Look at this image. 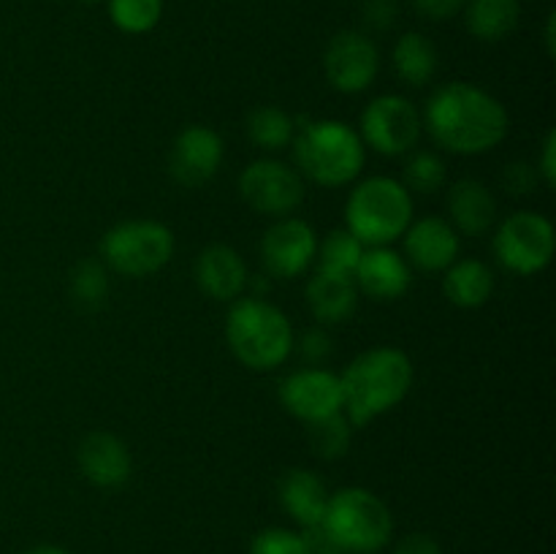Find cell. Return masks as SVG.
<instances>
[{
  "mask_svg": "<svg viewBox=\"0 0 556 554\" xmlns=\"http://www.w3.org/2000/svg\"><path fill=\"white\" fill-rule=\"evenodd\" d=\"M429 136L456 155H481L508 136V112L483 87L448 81L438 87L424 109Z\"/></svg>",
  "mask_w": 556,
  "mask_h": 554,
  "instance_id": "obj_1",
  "label": "cell"
},
{
  "mask_svg": "<svg viewBox=\"0 0 556 554\" xmlns=\"http://www.w3.org/2000/svg\"><path fill=\"white\" fill-rule=\"evenodd\" d=\"M348 421L367 427L400 405L413 386V362L400 348H369L340 375Z\"/></svg>",
  "mask_w": 556,
  "mask_h": 554,
  "instance_id": "obj_2",
  "label": "cell"
},
{
  "mask_svg": "<svg viewBox=\"0 0 556 554\" xmlns=\"http://www.w3.org/2000/svg\"><path fill=\"white\" fill-rule=\"evenodd\" d=\"M226 340L233 356L250 369H275L293 353V326L288 315L258 297L237 299L228 310Z\"/></svg>",
  "mask_w": 556,
  "mask_h": 554,
  "instance_id": "obj_3",
  "label": "cell"
},
{
  "mask_svg": "<svg viewBox=\"0 0 556 554\" xmlns=\"http://www.w3.org/2000/svg\"><path fill=\"white\" fill-rule=\"evenodd\" d=\"M293 158L299 174L313 179L320 188H340L353 182L364 168V141L358 130H353L340 119H315L304 125L296 136Z\"/></svg>",
  "mask_w": 556,
  "mask_h": 554,
  "instance_id": "obj_4",
  "label": "cell"
},
{
  "mask_svg": "<svg viewBox=\"0 0 556 554\" xmlns=\"http://www.w3.org/2000/svg\"><path fill=\"white\" fill-rule=\"evenodd\" d=\"M348 231L369 248L394 242L413 223V196L400 179L367 177L351 190L345 204Z\"/></svg>",
  "mask_w": 556,
  "mask_h": 554,
  "instance_id": "obj_5",
  "label": "cell"
},
{
  "mask_svg": "<svg viewBox=\"0 0 556 554\" xmlns=\"http://www.w3.org/2000/svg\"><path fill=\"white\" fill-rule=\"evenodd\" d=\"M320 525L345 554L380 552L394 532L389 505L362 487H348L329 494Z\"/></svg>",
  "mask_w": 556,
  "mask_h": 554,
  "instance_id": "obj_6",
  "label": "cell"
},
{
  "mask_svg": "<svg viewBox=\"0 0 556 554\" xmlns=\"http://www.w3.org/2000/svg\"><path fill=\"white\" fill-rule=\"evenodd\" d=\"M101 255L125 277L155 275L172 261L174 234L157 221H123L103 234Z\"/></svg>",
  "mask_w": 556,
  "mask_h": 554,
  "instance_id": "obj_7",
  "label": "cell"
},
{
  "mask_svg": "<svg viewBox=\"0 0 556 554\" xmlns=\"http://www.w3.org/2000/svg\"><path fill=\"white\" fill-rule=\"evenodd\" d=\"M554 226L541 212H514L494 231V255L505 269L516 275H535L546 269L554 259Z\"/></svg>",
  "mask_w": 556,
  "mask_h": 554,
  "instance_id": "obj_8",
  "label": "cell"
},
{
  "mask_svg": "<svg viewBox=\"0 0 556 554\" xmlns=\"http://www.w3.org/2000/svg\"><path fill=\"white\" fill-rule=\"evenodd\" d=\"M421 114L407 98L378 96L362 112V141L383 155H405L421 139Z\"/></svg>",
  "mask_w": 556,
  "mask_h": 554,
  "instance_id": "obj_9",
  "label": "cell"
},
{
  "mask_svg": "<svg viewBox=\"0 0 556 554\" xmlns=\"http://www.w3.org/2000/svg\"><path fill=\"white\" fill-rule=\"evenodd\" d=\"M239 193L261 215L288 217L304 201V179L288 163L261 158L242 172Z\"/></svg>",
  "mask_w": 556,
  "mask_h": 554,
  "instance_id": "obj_10",
  "label": "cell"
},
{
  "mask_svg": "<svg viewBox=\"0 0 556 554\" xmlns=\"http://www.w3.org/2000/svg\"><path fill=\"white\" fill-rule=\"evenodd\" d=\"M380 68V54L372 38H367L358 30L337 33L329 41L324 54V71L326 79L334 90L348 92H364L375 81Z\"/></svg>",
  "mask_w": 556,
  "mask_h": 554,
  "instance_id": "obj_11",
  "label": "cell"
},
{
  "mask_svg": "<svg viewBox=\"0 0 556 554\" xmlns=\"http://www.w3.org/2000/svg\"><path fill=\"white\" fill-rule=\"evenodd\" d=\"M261 255L271 277H280V280L299 277L313 266L318 255V237L307 221L280 217L275 226L266 228L261 239Z\"/></svg>",
  "mask_w": 556,
  "mask_h": 554,
  "instance_id": "obj_12",
  "label": "cell"
},
{
  "mask_svg": "<svg viewBox=\"0 0 556 554\" xmlns=\"http://www.w3.org/2000/svg\"><path fill=\"white\" fill-rule=\"evenodd\" d=\"M280 402L291 416L304 424L320 421L342 411L340 375L320 367H304L288 375L280 383Z\"/></svg>",
  "mask_w": 556,
  "mask_h": 554,
  "instance_id": "obj_13",
  "label": "cell"
},
{
  "mask_svg": "<svg viewBox=\"0 0 556 554\" xmlns=\"http://www.w3.org/2000/svg\"><path fill=\"white\" fill-rule=\"evenodd\" d=\"M223 163V139L206 125H188L174 139L168 155V172L185 188L210 182Z\"/></svg>",
  "mask_w": 556,
  "mask_h": 554,
  "instance_id": "obj_14",
  "label": "cell"
},
{
  "mask_svg": "<svg viewBox=\"0 0 556 554\" xmlns=\"http://www.w3.org/2000/svg\"><path fill=\"white\" fill-rule=\"evenodd\" d=\"M459 234L445 217H421L405 231V261L421 272H445L459 255Z\"/></svg>",
  "mask_w": 556,
  "mask_h": 554,
  "instance_id": "obj_15",
  "label": "cell"
},
{
  "mask_svg": "<svg viewBox=\"0 0 556 554\" xmlns=\"http://www.w3.org/2000/svg\"><path fill=\"white\" fill-rule=\"evenodd\" d=\"M358 291L367 293L369 299L378 302H391L400 299L410 288L413 272L410 264L391 248H369L358 259L356 272H353Z\"/></svg>",
  "mask_w": 556,
  "mask_h": 554,
  "instance_id": "obj_16",
  "label": "cell"
},
{
  "mask_svg": "<svg viewBox=\"0 0 556 554\" xmlns=\"http://www.w3.org/2000/svg\"><path fill=\"white\" fill-rule=\"evenodd\" d=\"M79 467L90 483L101 489L123 487L130 478V451L117 435L112 432H90L79 445Z\"/></svg>",
  "mask_w": 556,
  "mask_h": 554,
  "instance_id": "obj_17",
  "label": "cell"
},
{
  "mask_svg": "<svg viewBox=\"0 0 556 554\" xmlns=\"http://www.w3.org/2000/svg\"><path fill=\"white\" fill-rule=\"evenodd\" d=\"M195 282L206 297L217 302H231L248 286V266L242 255L228 244H210L195 261Z\"/></svg>",
  "mask_w": 556,
  "mask_h": 554,
  "instance_id": "obj_18",
  "label": "cell"
},
{
  "mask_svg": "<svg viewBox=\"0 0 556 554\" xmlns=\"http://www.w3.org/2000/svg\"><path fill=\"white\" fill-rule=\"evenodd\" d=\"M451 226L467 237H481L497 221V201L481 179H459L448 190Z\"/></svg>",
  "mask_w": 556,
  "mask_h": 554,
  "instance_id": "obj_19",
  "label": "cell"
},
{
  "mask_svg": "<svg viewBox=\"0 0 556 554\" xmlns=\"http://www.w3.org/2000/svg\"><path fill=\"white\" fill-rule=\"evenodd\" d=\"M307 304L320 324H342L358 307L356 280L351 275L318 269L307 282Z\"/></svg>",
  "mask_w": 556,
  "mask_h": 554,
  "instance_id": "obj_20",
  "label": "cell"
},
{
  "mask_svg": "<svg viewBox=\"0 0 556 554\" xmlns=\"http://www.w3.org/2000/svg\"><path fill=\"white\" fill-rule=\"evenodd\" d=\"M280 503L296 525L315 527L324 521L329 492H326V483L313 470L296 467V470H288L282 476Z\"/></svg>",
  "mask_w": 556,
  "mask_h": 554,
  "instance_id": "obj_21",
  "label": "cell"
},
{
  "mask_svg": "<svg viewBox=\"0 0 556 554\" xmlns=\"http://www.w3.org/2000/svg\"><path fill=\"white\" fill-rule=\"evenodd\" d=\"M443 291L445 297H448V302L456 304V307H483L494 291V275L492 269L478 259L454 261V264L445 269Z\"/></svg>",
  "mask_w": 556,
  "mask_h": 554,
  "instance_id": "obj_22",
  "label": "cell"
},
{
  "mask_svg": "<svg viewBox=\"0 0 556 554\" xmlns=\"http://www.w3.org/2000/svg\"><path fill=\"white\" fill-rule=\"evenodd\" d=\"M467 30L478 41H503L516 30L521 16L519 0H467Z\"/></svg>",
  "mask_w": 556,
  "mask_h": 554,
  "instance_id": "obj_23",
  "label": "cell"
},
{
  "mask_svg": "<svg viewBox=\"0 0 556 554\" xmlns=\"http://www.w3.org/2000/svg\"><path fill=\"white\" fill-rule=\"evenodd\" d=\"M394 68L396 76L407 85H427L438 71V49L421 33H405L394 47Z\"/></svg>",
  "mask_w": 556,
  "mask_h": 554,
  "instance_id": "obj_24",
  "label": "cell"
},
{
  "mask_svg": "<svg viewBox=\"0 0 556 554\" xmlns=\"http://www.w3.org/2000/svg\"><path fill=\"white\" fill-rule=\"evenodd\" d=\"M248 136L261 147V150L277 152L288 147L296 136L291 114L282 112L280 106H261L248 117Z\"/></svg>",
  "mask_w": 556,
  "mask_h": 554,
  "instance_id": "obj_25",
  "label": "cell"
},
{
  "mask_svg": "<svg viewBox=\"0 0 556 554\" xmlns=\"http://www.w3.org/2000/svg\"><path fill=\"white\" fill-rule=\"evenodd\" d=\"M362 253H364V244L358 242V239L353 237L348 228L345 231H340V228H337V231L326 234L324 242L318 244V255H315V259H320L318 269L353 277Z\"/></svg>",
  "mask_w": 556,
  "mask_h": 554,
  "instance_id": "obj_26",
  "label": "cell"
},
{
  "mask_svg": "<svg viewBox=\"0 0 556 554\" xmlns=\"http://www.w3.org/2000/svg\"><path fill=\"white\" fill-rule=\"evenodd\" d=\"M109 16L123 33H150L163 16V0H109Z\"/></svg>",
  "mask_w": 556,
  "mask_h": 554,
  "instance_id": "obj_27",
  "label": "cell"
},
{
  "mask_svg": "<svg viewBox=\"0 0 556 554\" xmlns=\"http://www.w3.org/2000/svg\"><path fill=\"white\" fill-rule=\"evenodd\" d=\"M309 427V445L324 459H340L351 449V421L342 413L326 416L320 421L307 424Z\"/></svg>",
  "mask_w": 556,
  "mask_h": 554,
  "instance_id": "obj_28",
  "label": "cell"
},
{
  "mask_svg": "<svg viewBox=\"0 0 556 554\" xmlns=\"http://www.w3.org/2000/svg\"><path fill=\"white\" fill-rule=\"evenodd\" d=\"M71 297L81 310H98L109 297V277L101 261H81L71 275Z\"/></svg>",
  "mask_w": 556,
  "mask_h": 554,
  "instance_id": "obj_29",
  "label": "cell"
},
{
  "mask_svg": "<svg viewBox=\"0 0 556 554\" xmlns=\"http://www.w3.org/2000/svg\"><path fill=\"white\" fill-rule=\"evenodd\" d=\"M405 185L413 193H438L445 185L443 158L429 150H418L405 163Z\"/></svg>",
  "mask_w": 556,
  "mask_h": 554,
  "instance_id": "obj_30",
  "label": "cell"
},
{
  "mask_svg": "<svg viewBox=\"0 0 556 554\" xmlns=\"http://www.w3.org/2000/svg\"><path fill=\"white\" fill-rule=\"evenodd\" d=\"M250 554H309L302 532L286 530V527H269L261 530L250 543Z\"/></svg>",
  "mask_w": 556,
  "mask_h": 554,
  "instance_id": "obj_31",
  "label": "cell"
},
{
  "mask_svg": "<svg viewBox=\"0 0 556 554\" xmlns=\"http://www.w3.org/2000/svg\"><path fill=\"white\" fill-rule=\"evenodd\" d=\"M503 185H505V190L514 196L532 193L538 185V168L530 166V163H525V161L508 163L503 172Z\"/></svg>",
  "mask_w": 556,
  "mask_h": 554,
  "instance_id": "obj_32",
  "label": "cell"
},
{
  "mask_svg": "<svg viewBox=\"0 0 556 554\" xmlns=\"http://www.w3.org/2000/svg\"><path fill=\"white\" fill-rule=\"evenodd\" d=\"M396 0H367L364 3V22L372 30H389L396 22Z\"/></svg>",
  "mask_w": 556,
  "mask_h": 554,
  "instance_id": "obj_33",
  "label": "cell"
},
{
  "mask_svg": "<svg viewBox=\"0 0 556 554\" xmlns=\"http://www.w3.org/2000/svg\"><path fill=\"white\" fill-rule=\"evenodd\" d=\"M413 3H416L418 14L421 16H427V20H434V22H443L459 14V11L465 9L467 0H413Z\"/></svg>",
  "mask_w": 556,
  "mask_h": 554,
  "instance_id": "obj_34",
  "label": "cell"
},
{
  "mask_svg": "<svg viewBox=\"0 0 556 554\" xmlns=\"http://www.w3.org/2000/svg\"><path fill=\"white\" fill-rule=\"evenodd\" d=\"M299 348H302V353H304V358H307V362L318 364V362H324V358L331 353V340H329V335H326L324 329H313V331H307V335L302 337Z\"/></svg>",
  "mask_w": 556,
  "mask_h": 554,
  "instance_id": "obj_35",
  "label": "cell"
},
{
  "mask_svg": "<svg viewBox=\"0 0 556 554\" xmlns=\"http://www.w3.org/2000/svg\"><path fill=\"white\" fill-rule=\"evenodd\" d=\"M394 554H443L440 543L427 532H410L396 543Z\"/></svg>",
  "mask_w": 556,
  "mask_h": 554,
  "instance_id": "obj_36",
  "label": "cell"
},
{
  "mask_svg": "<svg viewBox=\"0 0 556 554\" xmlns=\"http://www.w3.org/2000/svg\"><path fill=\"white\" fill-rule=\"evenodd\" d=\"M302 538H304V543H307L309 554H345L340 546H337L334 538L324 530V525L304 527Z\"/></svg>",
  "mask_w": 556,
  "mask_h": 554,
  "instance_id": "obj_37",
  "label": "cell"
},
{
  "mask_svg": "<svg viewBox=\"0 0 556 554\" xmlns=\"http://www.w3.org/2000/svg\"><path fill=\"white\" fill-rule=\"evenodd\" d=\"M538 174H541L543 182H546L548 188H554V185H556V134H554V130H548L546 141H543V152H541V163H538Z\"/></svg>",
  "mask_w": 556,
  "mask_h": 554,
  "instance_id": "obj_38",
  "label": "cell"
},
{
  "mask_svg": "<svg viewBox=\"0 0 556 554\" xmlns=\"http://www.w3.org/2000/svg\"><path fill=\"white\" fill-rule=\"evenodd\" d=\"M25 554H71V552H65L63 546H49V543H43V546L27 549Z\"/></svg>",
  "mask_w": 556,
  "mask_h": 554,
  "instance_id": "obj_39",
  "label": "cell"
},
{
  "mask_svg": "<svg viewBox=\"0 0 556 554\" xmlns=\"http://www.w3.org/2000/svg\"><path fill=\"white\" fill-rule=\"evenodd\" d=\"M546 43H548V54H554V14L548 16V27H546Z\"/></svg>",
  "mask_w": 556,
  "mask_h": 554,
  "instance_id": "obj_40",
  "label": "cell"
},
{
  "mask_svg": "<svg viewBox=\"0 0 556 554\" xmlns=\"http://www.w3.org/2000/svg\"><path fill=\"white\" fill-rule=\"evenodd\" d=\"M79 3H101V0H79Z\"/></svg>",
  "mask_w": 556,
  "mask_h": 554,
  "instance_id": "obj_41",
  "label": "cell"
}]
</instances>
